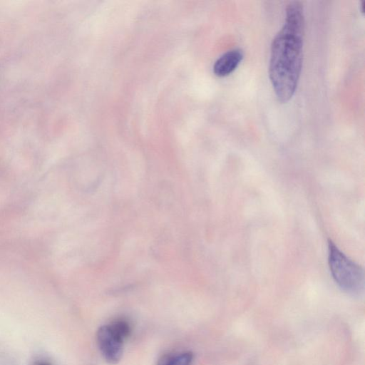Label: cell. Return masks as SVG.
Masks as SVG:
<instances>
[{"label":"cell","instance_id":"3957f363","mask_svg":"<svg viewBox=\"0 0 365 365\" xmlns=\"http://www.w3.org/2000/svg\"><path fill=\"white\" fill-rule=\"evenodd\" d=\"M96 340L102 356L108 364H115L120 360L124 341L112 329L110 324L99 327Z\"/></svg>","mask_w":365,"mask_h":365},{"label":"cell","instance_id":"6da1fadb","mask_svg":"<svg viewBox=\"0 0 365 365\" xmlns=\"http://www.w3.org/2000/svg\"><path fill=\"white\" fill-rule=\"evenodd\" d=\"M304 16L298 1L286 8L285 22L271 44L269 76L279 101L288 102L296 91L303 61Z\"/></svg>","mask_w":365,"mask_h":365},{"label":"cell","instance_id":"8992f818","mask_svg":"<svg viewBox=\"0 0 365 365\" xmlns=\"http://www.w3.org/2000/svg\"><path fill=\"white\" fill-rule=\"evenodd\" d=\"M112 329L123 340L126 339L130 334L129 323L123 319H118L109 324Z\"/></svg>","mask_w":365,"mask_h":365},{"label":"cell","instance_id":"277c9868","mask_svg":"<svg viewBox=\"0 0 365 365\" xmlns=\"http://www.w3.org/2000/svg\"><path fill=\"white\" fill-rule=\"evenodd\" d=\"M243 58L240 48L229 50L220 56L213 65V72L217 76H226L232 73Z\"/></svg>","mask_w":365,"mask_h":365},{"label":"cell","instance_id":"52a82bcc","mask_svg":"<svg viewBox=\"0 0 365 365\" xmlns=\"http://www.w3.org/2000/svg\"><path fill=\"white\" fill-rule=\"evenodd\" d=\"M34 365H52V364L51 362H49L48 361L41 359V360L36 361L34 362Z\"/></svg>","mask_w":365,"mask_h":365},{"label":"cell","instance_id":"7a4b0ae2","mask_svg":"<svg viewBox=\"0 0 365 365\" xmlns=\"http://www.w3.org/2000/svg\"><path fill=\"white\" fill-rule=\"evenodd\" d=\"M328 263L334 280L344 292L351 295L363 293L364 269L331 240L328 242Z\"/></svg>","mask_w":365,"mask_h":365},{"label":"cell","instance_id":"ba28073f","mask_svg":"<svg viewBox=\"0 0 365 365\" xmlns=\"http://www.w3.org/2000/svg\"><path fill=\"white\" fill-rule=\"evenodd\" d=\"M361 12L364 13V1H363L361 2Z\"/></svg>","mask_w":365,"mask_h":365},{"label":"cell","instance_id":"5b68a950","mask_svg":"<svg viewBox=\"0 0 365 365\" xmlns=\"http://www.w3.org/2000/svg\"><path fill=\"white\" fill-rule=\"evenodd\" d=\"M194 355L191 351L168 354L162 356L156 365H192Z\"/></svg>","mask_w":365,"mask_h":365}]
</instances>
